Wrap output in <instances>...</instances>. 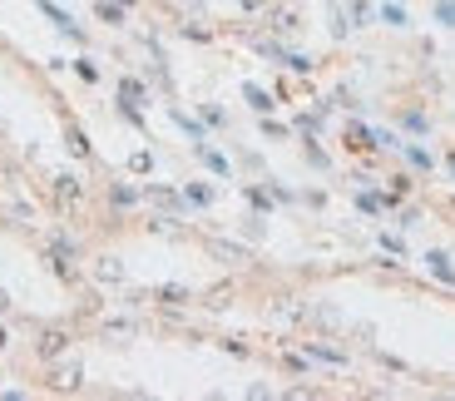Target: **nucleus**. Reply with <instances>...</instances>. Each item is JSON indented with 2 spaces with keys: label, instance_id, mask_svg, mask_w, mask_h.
<instances>
[{
  "label": "nucleus",
  "instance_id": "nucleus-1",
  "mask_svg": "<svg viewBox=\"0 0 455 401\" xmlns=\"http://www.w3.org/2000/svg\"><path fill=\"white\" fill-rule=\"evenodd\" d=\"M65 347H70V337H65L60 327H45V332H40V342H35V352H40L45 362H55V357H60Z\"/></svg>",
  "mask_w": 455,
  "mask_h": 401
},
{
  "label": "nucleus",
  "instance_id": "nucleus-2",
  "mask_svg": "<svg viewBox=\"0 0 455 401\" xmlns=\"http://www.w3.org/2000/svg\"><path fill=\"white\" fill-rule=\"evenodd\" d=\"M50 382H55L60 392H75V387L85 382V367H80V362H60V367L50 372Z\"/></svg>",
  "mask_w": 455,
  "mask_h": 401
},
{
  "label": "nucleus",
  "instance_id": "nucleus-3",
  "mask_svg": "<svg viewBox=\"0 0 455 401\" xmlns=\"http://www.w3.org/2000/svg\"><path fill=\"white\" fill-rule=\"evenodd\" d=\"M95 278L100 283H124V263L119 258H95Z\"/></svg>",
  "mask_w": 455,
  "mask_h": 401
},
{
  "label": "nucleus",
  "instance_id": "nucleus-4",
  "mask_svg": "<svg viewBox=\"0 0 455 401\" xmlns=\"http://www.w3.org/2000/svg\"><path fill=\"white\" fill-rule=\"evenodd\" d=\"M55 194H60V199H65V203H75V199H80V194H85V189H80V179H70V174H60V179H55Z\"/></svg>",
  "mask_w": 455,
  "mask_h": 401
},
{
  "label": "nucleus",
  "instance_id": "nucleus-5",
  "mask_svg": "<svg viewBox=\"0 0 455 401\" xmlns=\"http://www.w3.org/2000/svg\"><path fill=\"white\" fill-rule=\"evenodd\" d=\"M426 263H431V273H436L441 283H455V268H451V258H446V253H431Z\"/></svg>",
  "mask_w": 455,
  "mask_h": 401
},
{
  "label": "nucleus",
  "instance_id": "nucleus-6",
  "mask_svg": "<svg viewBox=\"0 0 455 401\" xmlns=\"http://www.w3.org/2000/svg\"><path fill=\"white\" fill-rule=\"evenodd\" d=\"M208 248H213V253H218L223 263H247V253H242L237 243H223V238H218V243H208Z\"/></svg>",
  "mask_w": 455,
  "mask_h": 401
},
{
  "label": "nucleus",
  "instance_id": "nucleus-7",
  "mask_svg": "<svg viewBox=\"0 0 455 401\" xmlns=\"http://www.w3.org/2000/svg\"><path fill=\"white\" fill-rule=\"evenodd\" d=\"M242 95H247V104H252V109H257V114H267V109H272V100H267V95H262V90H257V85H247V90H242Z\"/></svg>",
  "mask_w": 455,
  "mask_h": 401
},
{
  "label": "nucleus",
  "instance_id": "nucleus-8",
  "mask_svg": "<svg viewBox=\"0 0 455 401\" xmlns=\"http://www.w3.org/2000/svg\"><path fill=\"white\" fill-rule=\"evenodd\" d=\"M312 357H317V362H332V367H341V362H346L341 352H332V347H317V342H312Z\"/></svg>",
  "mask_w": 455,
  "mask_h": 401
},
{
  "label": "nucleus",
  "instance_id": "nucleus-9",
  "mask_svg": "<svg viewBox=\"0 0 455 401\" xmlns=\"http://www.w3.org/2000/svg\"><path fill=\"white\" fill-rule=\"evenodd\" d=\"M134 199H139V189H129V184H114V203H119V208H129Z\"/></svg>",
  "mask_w": 455,
  "mask_h": 401
},
{
  "label": "nucleus",
  "instance_id": "nucleus-10",
  "mask_svg": "<svg viewBox=\"0 0 455 401\" xmlns=\"http://www.w3.org/2000/svg\"><path fill=\"white\" fill-rule=\"evenodd\" d=\"M70 149H75V154H90V139H85L80 129H70Z\"/></svg>",
  "mask_w": 455,
  "mask_h": 401
},
{
  "label": "nucleus",
  "instance_id": "nucleus-11",
  "mask_svg": "<svg viewBox=\"0 0 455 401\" xmlns=\"http://www.w3.org/2000/svg\"><path fill=\"white\" fill-rule=\"evenodd\" d=\"M188 199H193V203H213V189H203V184H193V189H188Z\"/></svg>",
  "mask_w": 455,
  "mask_h": 401
},
{
  "label": "nucleus",
  "instance_id": "nucleus-12",
  "mask_svg": "<svg viewBox=\"0 0 455 401\" xmlns=\"http://www.w3.org/2000/svg\"><path fill=\"white\" fill-rule=\"evenodd\" d=\"M381 15H386V20H391V25H406V10H401V5H386V10H381Z\"/></svg>",
  "mask_w": 455,
  "mask_h": 401
},
{
  "label": "nucleus",
  "instance_id": "nucleus-13",
  "mask_svg": "<svg viewBox=\"0 0 455 401\" xmlns=\"http://www.w3.org/2000/svg\"><path fill=\"white\" fill-rule=\"evenodd\" d=\"M277 30H297V15L292 10H277Z\"/></svg>",
  "mask_w": 455,
  "mask_h": 401
},
{
  "label": "nucleus",
  "instance_id": "nucleus-14",
  "mask_svg": "<svg viewBox=\"0 0 455 401\" xmlns=\"http://www.w3.org/2000/svg\"><path fill=\"white\" fill-rule=\"evenodd\" d=\"M436 15H441L446 25H455V0H441V10H436Z\"/></svg>",
  "mask_w": 455,
  "mask_h": 401
},
{
  "label": "nucleus",
  "instance_id": "nucleus-15",
  "mask_svg": "<svg viewBox=\"0 0 455 401\" xmlns=\"http://www.w3.org/2000/svg\"><path fill=\"white\" fill-rule=\"evenodd\" d=\"M5 347H10V337H5V327H0V352H5Z\"/></svg>",
  "mask_w": 455,
  "mask_h": 401
},
{
  "label": "nucleus",
  "instance_id": "nucleus-16",
  "mask_svg": "<svg viewBox=\"0 0 455 401\" xmlns=\"http://www.w3.org/2000/svg\"><path fill=\"white\" fill-rule=\"evenodd\" d=\"M242 5H247V10H257V5H262V0H242Z\"/></svg>",
  "mask_w": 455,
  "mask_h": 401
},
{
  "label": "nucleus",
  "instance_id": "nucleus-17",
  "mask_svg": "<svg viewBox=\"0 0 455 401\" xmlns=\"http://www.w3.org/2000/svg\"><path fill=\"white\" fill-rule=\"evenodd\" d=\"M5 307H10V298H5V293H0V312H5Z\"/></svg>",
  "mask_w": 455,
  "mask_h": 401
},
{
  "label": "nucleus",
  "instance_id": "nucleus-18",
  "mask_svg": "<svg viewBox=\"0 0 455 401\" xmlns=\"http://www.w3.org/2000/svg\"><path fill=\"white\" fill-rule=\"evenodd\" d=\"M446 164H451V174H455V154H451V159H446Z\"/></svg>",
  "mask_w": 455,
  "mask_h": 401
}]
</instances>
